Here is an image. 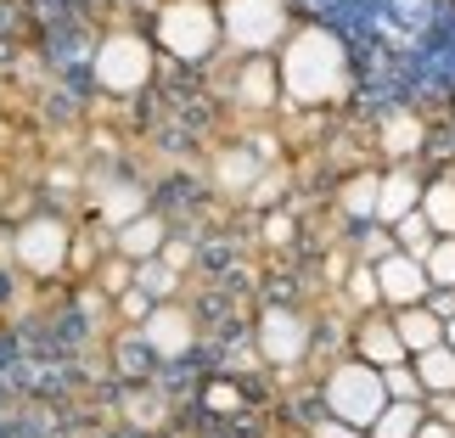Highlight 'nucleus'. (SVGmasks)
I'll use <instances>...</instances> for the list:
<instances>
[{
    "mask_svg": "<svg viewBox=\"0 0 455 438\" xmlns=\"http://www.w3.org/2000/svg\"><path fill=\"white\" fill-rule=\"evenodd\" d=\"M282 45L287 51L275 57V68H282V101H292V108H331V101L348 96V45L331 28L304 23Z\"/></svg>",
    "mask_w": 455,
    "mask_h": 438,
    "instance_id": "obj_1",
    "label": "nucleus"
},
{
    "mask_svg": "<svg viewBox=\"0 0 455 438\" xmlns=\"http://www.w3.org/2000/svg\"><path fill=\"white\" fill-rule=\"evenodd\" d=\"M152 45L174 62H208L225 45L214 0H164L152 17Z\"/></svg>",
    "mask_w": 455,
    "mask_h": 438,
    "instance_id": "obj_2",
    "label": "nucleus"
},
{
    "mask_svg": "<svg viewBox=\"0 0 455 438\" xmlns=\"http://www.w3.org/2000/svg\"><path fill=\"white\" fill-rule=\"evenodd\" d=\"M321 399H326V416H338L348 427H371L382 405H388V382H382V365L371 360H343L331 365L326 382H321Z\"/></svg>",
    "mask_w": 455,
    "mask_h": 438,
    "instance_id": "obj_3",
    "label": "nucleus"
},
{
    "mask_svg": "<svg viewBox=\"0 0 455 438\" xmlns=\"http://www.w3.org/2000/svg\"><path fill=\"white\" fill-rule=\"evenodd\" d=\"M152 57H157V45L147 40V34L113 28L108 40L96 45V57H91V79L108 96H141L152 84Z\"/></svg>",
    "mask_w": 455,
    "mask_h": 438,
    "instance_id": "obj_4",
    "label": "nucleus"
},
{
    "mask_svg": "<svg viewBox=\"0 0 455 438\" xmlns=\"http://www.w3.org/2000/svg\"><path fill=\"white\" fill-rule=\"evenodd\" d=\"M220 28L225 45H236L242 57H270L292 34V17L287 0H220Z\"/></svg>",
    "mask_w": 455,
    "mask_h": 438,
    "instance_id": "obj_5",
    "label": "nucleus"
},
{
    "mask_svg": "<svg viewBox=\"0 0 455 438\" xmlns=\"http://www.w3.org/2000/svg\"><path fill=\"white\" fill-rule=\"evenodd\" d=\"M12 253H17V265H23V270L51 275V270H62L68 259H74V231H68L62 219H51V214H34V219L17 225Z\"/></svg>",
    "mask_w": 455,
    "mask_h": 438,
    "instance_id": "obj_6",
    "label": "nucleus"
},
{
    "mask_svg": "<svg viewBox=\"0 0 455 438\" xmlns=\"http://www.w3.org/2000/svg\"><path fill=\"white\" fill-rule=\"evenodd\" d=\"M259 354H265L270 365H282V371L299 365L309 354V321L299 309H282V304L265 309L259 315Z\"/></svg>",
    "mask_w": 455,
    "mask_h": 438,
    "instance_id": "obj_7",
    "label": "nucleus"
},
{
    "mask_svg": "<svg viewBox=\"0 0 455 438\" xmlns=\"http://www.w3.org/2000/svg\"><path fill=\"white\" fill-rule=\"evenodd\" d=\"M377 287H382V309H411V304H427V265L405 248H394L388 259H377Z\"/></svg>",
    "mask_w": 455,
    "mask_h": 438,
    "instance_id": "obj_8",
    "label": "nucleus"
},
{
    "mask_svg": "<svg viewBox=\"0 0 455 438\" xmlns=\"http://www.w3.org/2000/svg\"><path fill=\"white\" fill-rule=\"evenodd\" d=\"M197 343V331H191V315L180 309V304H152V315L141 321V348L147 354H157V360H180L186 348Z\"/></svg>",
    "mask_w": 455,
    "mask_h": 438,
    "instance_id": "obj_9",
    "label": "nucleus"
},
{
    "mask_svg": "<svg viewBox=\"0 0 455 438\" xmlns=\"http://www.w3.org/2000/svg\"><path fill=\"white\" fill-rule=\"evenodd\" d=\"M355 348H360V360H371V365H399V360H411V348H405V338H399V326H394V309H388V315L365 309V321H360V331H355Z\"/></svg>",
    "mask_w": 455,
    "mask_h": 438,
    "instance_id": "obj_10",
    "label": "nucleus"
},
{
    "mask_svg": "<svg viewBox=\"0 0 455 438\" xmlns=\"http://www.w3.org/2000/svg\"><path fill=\"white\" fill-rule=\"evenodd\" d=\"M236 101L242 108H282V68H275V57H248L236 68Z\"/></svg>",
    "mask_w": 455,
    "mask_h": 438,
    "instance_id": "obj_11",
    "label": "nucleus"
},
{
    "mask_svg": "<svg viewBox=\"0 0 455 438\" xmlns=\"http://www.w3.org/2000/svg\"><path fill=\"white\" fill-rule=\"evenodd\" d=\"M422 186L427 180L411 163H394L388 174H382V191H377V219L394 225V219H405L411 208H422Z\"/></svg>",
    "mask_w": 455,
    "mask_h": 438,
    "instance_id": "obj_12",
    "label": "nucleus"
},
{
    "mask_svg": "<svg viewBox=\"0 0 455 438\" xmlns=\"http://www.w3.org/2000/svg\"><path fill=\"white\" fill-rule=\"evenodd\" d=\"M265 163H270V141L265 147H225L220 163H214V180L225 191H253L259 174H265Z\"/></svg>",
    "mask_w": 455,
    "mask_h": 438,
    "instance_id": "obj_13",
    "label": "nucleus"
},
{
    "mask_svg": "<svg viewBox=\"0 0 455 438\" xmlns=\"http://www.w3.org/2000/svg\"><path fill=\"white\" fill-rule=\"evenodd\" d=\"M113 236H118L113 248L124 253V259H135V265H141V259H157V253H164V242H169V225L157 219V214H135L130 225H118Z\"/></svg>",
    "mask_w": 455,
    "mask_h": 438,
    "instance_id": "obj_14",
    "label": "nucleus"
},
{
    "mask_svg": "<svg viewBox=\"0 0 455 438\" xmlns=\"http://www.w3.org/2000/svg\"><path fill=\"white\" fill-rule=\"evenodd\" d=\"M377 141H382V152H388V157H399V163H411V157L422 152V141H427V124H422L416 113H405V108H394L388 118H382Z\"/></svg>",
    "mask_w": 455,
    "mask_h": 438,
    "instance_id": "obj_15",
    "label": "nucleus"
},
{
    "mask_svg": "<svg viewBox=\"0 0 455 438\" xmlns=\"http://www.w3.org/2000/svg\"><path fill=\"white\" fill-rule=\"evenodd\" d=\"M422 422H427V399H388L382 416L365 427V438H416Z\"/></svg>",
    "mask_w": 455,
    "mask_h": 438,
    "instance_id": "obj_16",
    "label": "nucleus"
},
{
    "mask_svg": "<svg viewBox=\"0 0 455 438\" xmlns=\"http://www.w3.org/2000/svg\"><path fill=\"white\" fill-rule=\"evenodd\" d=\"M394 326H399V338H405V348H411V354H422V348L444 343V315H433L427 304L394 309Z\"/></svg>",
    "mask_w": 455,
    "mask_h": 438,
    "instance_id": "obj_17",
    "label": "nucleus"
},
{
    "mask_svg": "<svg viewBox=\"0 0 455 438\" xmlns=\"http://www.w3.org/2000/svg\"><path fill=\"white\" fill-rule=\"evenodd\" d=\"M96 214L113 225H130L135 214H147V191L135 186V180H113V186H101V197H96Z\"/></svg>",
    "mask_w": 455,
    "mask_h": 438,
    "instance_id": "obj_18",
    "label": "nucleus"
},
{
    "mask_svg": "<svg viewBox=\"0 0 455 438\" xmlns=\"http://www.w3.org/2000/svg\"><path fill=\"white\" fill-rule=\"evenodd\" d=\"M411 365H416L427 394H455V348L450 343H433L422 354H411Z\"/></svg>",
    "mask_w": 455,
    "mask_h": 438,
    "instance_id": "obj_19",
    "label": "nucleus"
},
{
    "mask_svg": "<svg viewBox=\"0 0 455 438\" xmlns=\"http://www.w3.org/2000/svg\"><path fill=\"white\" fill-rule=\"evenodd\" d=\"M377 191H382V174L377 169H360V174H348L343 180V214L348 219H360V225H371L377 219Z\"/></svg>",
    "mask_w": 455,
    "mask_h": 438,
    "instance_id": "obj_20",
    "label": "nucleus"
},
{
    "mask_svg": "<svg viewBox=\"0 0 455 438\" xmlns=\"http://www.w3.org/2000/svg\"><path fill=\"white\" fill-rule=\"evenodd\" d=\"M422 214L433 219L439 236H455V174H439L422 186Z\"/></svg>",
    "mask_w": 455,
    "mask_h": 438,
    "instance_id": "obj_21",
    "label": "nucleus"
},
{
    "mask_svg": "<svg viewBox=\"0 0 455 438\" xmlns=\"http://www.w3.org/2000/svg\"><path fill=\"white\" fill-rule=\"evenodd\" d=\"M394 242H399L405 253H416V259H422V253L433 248V242H439V231H433V219L422 214V208H411L405 219H394Z\"/></svg>",
    "mask_w": 455,
    "mask_h": 438,
    "instance_id": "obj_22",
    "label": "nucleus"
},
{
    "mask_svg": "<svg viewBox=\"0 0 455 438\" xmlns=\"http://www.w3.org/2000/svg\"><path fill=\"white\" fill-rule=\"evenodd\" d=\"M174 275H180V270H174L169 259L157 253V259H141V265H135V287H141L152 304H164V298L174 292Z\"/></svg>",
    "mask_w": 455,
    "mask_h": 438,
    "instance_id": "obj_23",
    "label": "nucleus"
},
{
    "mask_svg": "<svg viewBox=\"0 0 455 438\" xmlns=\"http://www.w3.org/2000/svg\"><path fill=\"white\" fill-rule=\"evenodd\" d=\"M343 292H348V304L355 309H382V287H377V265H360L348 270V282H343Z\"/></svg>",
    "mask_w": 455,
    "mask_h": 438,
    "instance_id": "obj_24",
    "label": "nucleus"
},
{
    "mask_svg": "<svg viewBox=\"0 0 455 438\" xmlns=\"http://www.w3.org/2000/svg\"><path fill=\"white\" fill-rule=\"evenodd\" d=\"M422 265H427V282L433 287H455V236L433 242V248L422 253Z\"/></svg>",
    "mask_w": 455,
    "mask_h": 438,
    "instance_id": "obj_25",
    "label": "nucleus"
},
{
    "mask_svg": "<svg viewBox=\"0 0 455 438\" xmlns=\"http://www.w3.org/2000/svg\"><path fill=\"white\" fill-rule=\"evenodd\" d=\"M382 382H388V399H427V388H422V377H416L411 360L382 365Z\"/></svg>",
    "mask_w": 455,
    "mask_h": 438,
    "instance_id": "obj_26",
    "label": "nucleus"
},
{
    "mask_svg": "<svg viewBox=\"0 0 455 438\" xmlns=\"http://www.w3.org/2000/svg\"><path fill=\"white\" fill-rule=\"evenodd\" d=\"M309 438H365V427H348V422H338V416H326V422L309 427Z\"/></svg>",
    "mask_w": 455,
    "mask_h": 438,
    "instance_id": "obj_27",
    "label": "nucleus"
},
{
    "mask_svg": "<svg viewBox=\"0 0 455 438\" xmlns=\"http://www.w3.org/2000/svg\"><path fill=\"white\" fill-rule=\"evenodd\" d=\"M130 416H135L141 427H157V422H164V399H135Z\"/></svg>",
    "mask_w": 455,
    "mask_h": 438,
    "instance_id": "obj_28",
    "label": "nucleus"
},
{
    "mask_svg": "<svg viewBox=\"0 0 455 438\" xmlns=\"http://www.w3.org/2000/svg\"><path fill=\"white\" fill-rule=\"evenodd\" d=\"M427 309L444 315V321H455V287H433V292H427Z\"/></svg>",
    "mask_w": 455,
    "mask_h": 438,
    "instance_id": "obj_29",
    "label": "nucleus"
},
{
    "mask_svg": "<svg viewBox=\"0 0 455 438\" xmlns=\"http://www.w3.org/2000/svg\"><path fill=\"white\" fill-rule=\"evenodd\" d=\"M208 405H214V410H236L242 394L231 388V382H214V388H208Z\"/></svg>",
    "mask_w": 455,
    "mask_h": 438,
    "instance_id": "obj_30",
    "label": "nucleus"
},
{
    "mask_svg": "<svg viewBox=\"0 0 455 438\" xmlns=\"http://www.w3.org/2000/svg\"><path fill=\"white\" fill-rule=\"evenodd\" d=\"M265 236L275 242V248H287V242H292V219H287V214H270V219H265Z\"/></svg>",
    "mask_w": 455,
    "mask_h": 438,
    "instance_id": "obj_31",
    "label": "nucleus"
},
{
    "mask_svg": "<svg viewBox=\"0 0 455 438\" xmlns=\"http://www.w3.org/2000/svg\"><path fill=\"white\" fill-rule=\"evenodd\" d=\"M427 410L439 416V422H450V427H455V394H427Z\"/></svg>",
    "mask_w": 455,
    "mask_h": 438,
    "instance_id": "obj_32",
    "label": "nucleus"
},
{
    "mask_svg": "<svg viewBox=\"0 0 455 438\" xmlns=\"http://www.w3.org/2000/svg\"><path fill=\"white\" fill-rule=\"evenodd\" d=\"M416 438H455V427H450V422H439V416H427V422L416 427Z\"/></svg>",
    "mask_w": 455,
    "mask_h": 438,
    "instance_id": "obj_33",
    "label": "nucleus"
},
{
    "mask_svg": "<svg viewBox=\"0 0 455 438\" xmlns=\"http://www.w3.org/2000/svg\"><path fill=\"white\" fill-rule=\"evenodd\" d=\"M164 259H169L174 270H186L191 265V248H186V242H164Z\"/></svg>",
    "mask_w": 455,
    "mask_h": 438,
    "instance_id": "obj_34",
    "label": "nucleus"
},
{
    "mask_svg": "<svg viewBox=\"0 0 455 438\" xmlns=\"http://www.w3.org/2000/svg\"><path fill=\"white\" fill-rule=\"evenodd\" d=\"M444 343H450V348H455V321H444Z\"/></svg>",
    "mask_w": 455,
    "mask_h": 438,
    "instance_id": "obj_35",
    "label": "nucleus"
}]
</instances>
